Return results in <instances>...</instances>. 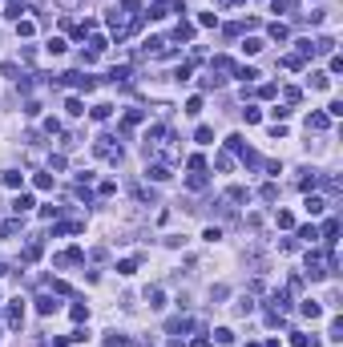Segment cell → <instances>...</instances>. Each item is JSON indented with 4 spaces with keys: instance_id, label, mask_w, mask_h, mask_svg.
Returning <instances> with one entry per match:
<instances>
[{
    "instance_id": "8fae6325",
    "label": "cell",
    "mask_w": 343,
    "mask_h": 347,
    "mask_svg": "<svg viewBox=\"0 0 343 347\" xmlns=\"http://www.w3.org/2000/svg\"><path fill=\"white\" fill-rule=\"evenodd\" d=\"M65 77H69V81H73L77 89H85V93H89L93 85H97V81H93V77H81V73H65Z\"/></svg>"
},
{
    "instance_id": "ac0fdd59",
    "label": "cell",
    "mask_w": 343,
    "mask_h": 347,
    "mask_svg": "<svg viewBox=\"0 0 343 347\" xmlns=\"http://www.w3.org/2000/svg\"><path fill=\"white\" fill-rule=\"evenodd\" d=\"M287 37H291V33H287V24H278V20H274V24H271V41H287Z\"/></svg>"
},
{
    "instance_id": "bcb514c9",
    "label": "cell",
    "mask_w": 343,
    "mask_h": 347,
    "mask_svg": "<svg viewBox=\"0 0 343 347\" xmlns=\"http://www.w3.org/2000/svg\"><path fill=\"white\" fill-rule=\"evenodd\" d=\"M73 319H77V323H85V319H89V307H81V303H77V307H73Z\"/></svg>"
},
{
    "instance_id": "d4e9b609",
    "label": "cell",
    "mask_w": 343,
    "mask_h": 347,
    "mask_svg": "<svg viewBox=\"0 0 343 347\" xmlns=\"http://www.w3.org/2000/svg\"><path fill=\"white\" fill-rule=\"evenodd\" d=\"M311 343H315L311 335H299V331H291V347H311Z\"/></svg>"
},
{
    "instance_id": "4316f807",
    "label": "cell",
    "mask_w": 343,
    "mask_h": 347,
    "mask_svg": "<svg viewBox=\"0 0 343 347\" xmlns=\"http://www.w3.org/2000/svg\"><path fill=\"white\" fill-rule=\"evenodd\" d=\"M234 311H238V315H251V311H255V303H251V299H246V295H242V299L234 303Z\"/></svg>"
},
{
    "instance_id": "7dc6e473",
    "label": "cell",
    "mask_w": 343,
    "mask_h": 347,
    "mask_svg": "<svg viewBox=\"0 0 343 347\" xmlns=\"http://www.w3.org/2000/svg\"><path fill=\"white\" fill-rule=\"evenodd\" d=\"M0 275H8V267H4V263H0Z\"/></svg>"
},
{
    "instance_id": "f6af8a7d",
    "label": "cell",
    "mask_w": 343,
    "mask_h": 347,
    "mask_svg": "<svg viewBox=\"0 0 343 347\" xmlns=\"http://www.w3.org/2000/svg\"><path fill=\"white\" fill-rule=\"evenodd\" d=\"M299 238H307V242H315V238H319V230H315V226H303V230H299Z\"/></svg>"
},
{
    "instance_id": "ba28073f",
    "label": "cell",
    "mask_w": 343,
    "mask_h": 347,
    "mask_svg": "<svg viewBox=\"0 0 343 347\" xmlns=\"http://www.w3.org/2000/svg\"><path fill=\"white\" fill-rule=\"evenodd\" d=\"M57 307H61V303H57L53 295H41V299H37V311H41V315H53Z\"/></svg>"
},
{
    "instance_id": "6da1fadb",
    "label": "cell",
    "mask_w": 343,
    "mask_h": 347,
    "mask_svg": "<svg viewBox=\"0 0 343 347\" xmlns=\"http://www.w3.org/2000/svg\"><path fill=\"white\" fill-rule=\"evenodd\" d=\"M97 157H109V162H121V145H113V138H97Z\"/></svg>"
},
{
    "instance_id": "3957f363",
    "label": "cell",
    "mask_w": 343,
    "mask_h": 347,
    "mask_svg": "<svg viewBox=\"0 0 343 347\" xmlns=\"http://www.w3.org/2000/svg\"><path fill=\"white\" fill-rule=\"evenodd\" d=\"M20 12H28L24 0H8V4H4V16H8V20H20Z\"/></svg>"
},
{
    "instance_id": "cb8c5ba5",
    "label": "cell",
    "mask_w": 343,
    "mask_h": 347,
    "mask_svg": "<svg viewBox=\"0 0 343 347\" xmlns=\"http://www.w3.org/2000/svg\"><path fill=\"white\" fill-rule=\"evenodd\" d=\"M311 49H315V53H331V49H335V41H331V37H319Z\"/></svg>"
},
{
    "instance_id": "d6986e66",
    "label": "cell",
    "mask_w": 343,
    "mask_h": 347,
    "mask_svg": "<svg viewBox=\"0 0 343 347\" xmlns=\"http://www.w3.org/2000/svg\"><path fill=\"white\" fill-rule=\"evenodd\" d=\"M109 113H113V105H93V121H109Z\"/></svg>"
},
{
    "instance_id": "9c48e42d",
    "label": "cell",
    "mask_w": 343,
    "mask_h": 347,
    "mask_svg": "<svg viewBox=\"0 0 343 347\" xmlns=\"http://www.w3.org/2000/svg\"><path fill=\"white\" fill-rule=\"evenodd\" d=\"M214 339H218V347H234V331H230V327H218Z\"/></svg>"
},
{
    "instance_id": "603a6c76",
    "label": "cell",
    "mask_w": 343,
    "mask_h": 347,
    "mask_svg": "<svg viewBox=\"0 0 343 347\" xmlns=\"http://www.w3.org/2000/svg\"><path fill=\"white\" fill-rule=\"evenodd\" d=\"M20 182H24V174H16V170H8V174H4V186H8V190H16Z\"/></svg>"
},
{
    "instance_id": "7402d4cb",
    "label": "cell",
    "mask_w": 343,
    "mask_h": 347,
    "mask_svg": "<svg viewBox=\"0 0 343 347\" xmlns=\"http://www.w3.org/2000/svg\"><path fill=\"white\" fill-rule=\"evenodd\" d=\"M134 271H137V259H121L117 263V275H134Z\"/></svg>"
},
{
    "instance_id": "e0dca14e",
    "label": "cell",
    "mask_w": 343,
    "mask_h": 347,
    "mask_svg": "<svg viewBox=\"0 0 343 347\" xmlns=\"http://www.w3.org/2000/svg\"><path fill=\"white\" fill-rule=\"evenodd\" d=\"M214 69L218 73H234V61L230 57H214Z\"/></svg>"
},
{
    "instance_id": "44dd1931",
    "label": "cell",
    "mask_w": 343,
    "mask_h": 347,
    "mask_svg": "<svg viewBox=\"0 0 343 347\" xmlns=\"http://www.w3.org/2000/svg\"><path fill=\"white\" fill-rule=\"evenodd\" d=\"M190 190H206V174H202V170L190 174Z\"/></svg>"
},
{
    "instance_id": "2e32d148",
    "label": "cell",
    "mask_w": 343,
    "mask_h": 347,
    "mask_svg": "<svg viewBox=\"0 0 343 347\" xmlns=\"http://www.w3.org/2000/svg\"><path fill=\"white\" fill-rule=\"evenodd\" d=\"M145 178H153V182H166V178H170V170H166V166H149V170H145Z\"/></svg>"
},
{
    "instance_id": "30bf717a",
    "label": "cell",
    "mask_w": 343,
    "mask_h": 347,
    "mask_svg": "<svg viewBox=\"0 0 343 347\" xmlns=\"http://www.w3.org/2000/svg\"><path fill=\"white\" fill-rule=\"evenodd\" d=\"M190 37H194V24H190V20H182V24L174 28V41H190Z\"/></svg>"
},
{
    "instance_id": "ab89813d",
    "label": "cell",
    "mask_w": 343,
    "mask_h": 347,
    "mask_svg": "<svg viewBox=\"0 0 343 347\" xmlns=\"http://www.w3.org/2000/svg\"><path fill=\"white\" fill-rule=\"evenodd\" d=\"M198 24H202V28H214V24H218V16H214V12H202V16H198Z\"/></svg>"
},
{
    "instance_id": "f1b7e54d",
    "label": "cell",
    "mask_w": 343,
    "mask_h": 347,
    "mask_svg": "<svg viewBox=\"0 0 343 347\" xmlns=\"http://www.w3.org/2000/svg\"><path fill=\"white\" fill-rule=\"evenodd\" d=\"M105 347H130V339H126V335H117V331H113V335L105 339Z\"/></svg>"
},
{
    "instance_id": "ffe728a7",
    "label": "cell",
    "mask_w": 343,
    "mask_h": 347,
    "mask_svg": "<svg viewBox=\"0 0 343 347\" xmlns=\"http://www.w3.org/2000/svg\"><path fill=\"white\" fill-rule=\"evenodd\" d=\"M33 186H37V190H53V174H37Z\"/></svg>"
},
{
    "instance_id": "1f68e13d",
    "label": "cell",
    "mask_w": 343,
    "mask_h": 347,
    "mask_svg": "<svg viewBox=\"0 0 343 347\" xmlns=\"http://www.w3.org/2000/svg\"><path fill=\"white\" fill-rule=\"evenodd\" d=\"M303 315H307V319H319V303L307 299V303H303Z\"/></svg>"
},
{
    "instance_id": "52a82bcc",
    "label": "cell",
    "mask_w": 343,
    "mask_h": 347,
    "mask_svg": "<svg viewBox=\"0 0 343 347\" xmlns=\"http://www.w3.org/2000/svg\"><path fill=\"white\" fill-rule=\"evenodd\" d=\"M307 130L323 134V130H327V113H311V117H307Z\"/></svg>"
},
{
    "instance_id": "74e56055",
    "label": "cell",
    "mask_w": 343,
    "mask_h": 347,
    "mask_svg": "<svg viewBox=\"0 0 343 347\" xmlns=\"http://www.w3.org/2000/svg\"><path fill=\"white\" fill-rule=\"evenodd\" d=\"M210 138H214L210 125H198V141H202V145H210Z\"/></svg>"
},
{
    "instance_id": "484cf974",
    "label": "cell",
    "mask_w": 343,
    "mask_h": 347,
    "mask_svg": "<svg viewBox=\"0 0 343 347\" xmlns=\"http://www.w3.org/2000/svg\"><path fill=\"white\" fill-rule=\"evenodd\" d=\"M145 299H149V307H166V303H162V291H158V287H149V291H145Z\"/></svg>"
},
{
    "instance_id": "277c9868",
    "label": "cell",
    "mask_w": 343,
    "mask_h": 347,
    "mask_svg": "<svg viewBox=\"0 0 343 347\" xmlns=\"http://www.w3.org/2000/svg\"><path fill=\"white\" fill-rule=\"evenodd\" d=\"M20 323H24V303L16 299V303L8 307V327H20Z\"/></svg>"
},
{
    "instance_id": "7bdbcfd3",
    "label": "cell",
    "mask_w": 343,
    "mask_h": 347,
    "mask_svg": "<svg viewBox=\"0 0 343 347\" xmlns=\"http://www.w3.org/2000/svg\"><path fill=\"white\" fill-rule=\"evenodd\" d=\"M234 73H238L242 81H255V77H259V69H251V65H246V69H234Z\"/></svg>"
},
{
    "instance_id": "4dcf8cb0",
    "label": "cell",
    "mask_w": 343,
    "mask_h": 347,
    "mask_svg": "<svg viewBox=\"0 0 343 347\" xmlns=\"http://www.w3.org/2000/svg\"><path fill=\"white\" fill-rule=\"evenodd\" d=\"M327 339H331V343H339V339H343V323H339V319L331 323V331H327Z\"/></svg>"
},
{
    "instance_id": "f546056e",
    "label": "cell",
    "mask_w": 343,
    "mask_h": 347,
    "mask_svg": "<svg viewBox=\"0 0 343 347\" xmlns=\"http://www.w3.org/2000/svg\"><path fill=\"white\" fill-rule=\"evenodd\" d=\"M33 28H37L33 20H16V33H20V37H33Z\"/></svg>"
},
{
    "instance_id": "d6a6232c",
    "label": "cell",
    "mask_w": 343,
    "mask_h": 347,
    "mask_svg": "<svg viewBox=\"0 0 343 347\" xmlns=\"http://www.w3.org/2000/svg\"><path fill=\"white\" fill-rule=\"evenodd\" d=\"M166 8H170V4H166V0H158V4H153V8H149V16H153V20H162V16H166Z\"/></svg>"
},
{
    "instance_id": "60d3db41",
    "label": "cell",
    "mask_w": 343,
    "mask_h": 347,
    "mask_svg": "<svg viewBox=\"0 0 343 347\" xmlns=\"http://www.w3.org/2000/svg\"><path fill=\"white\" fill-rule=\"evenodd\" d=\"M65 109H69V117H81V113H85V109H81V101H77V97H69V105H65Z\"/></svg>"
},
{
    "instance_id": "83f0119b",
    "label": "cell",
    "mask_w": 343,
    "mask_h": 347,
    "mask_svg": "<svg viewBox=\"0 0 343 347\" xmlns=\"http://www.w3.org/2000/svg\"><path fill=\"white\" fill-rule=\"evenodd\" d=\"M45 49H49V53H53V57H61V53H65V41H61V37H53V41H49V45H45Z\"/></svg>"
},
{
    "instance_id": "f35d334b",
    "label": "cell",
    "mask_w": 343,
    "mask_h": 347,
    "mask_svg": "<svg viewBox=\"0 0 343 347\" xmlns=\"http://www.w3.org/2000/svg\"><path fill=\"white\" fill-rule=\"evenodd\" d=\"M214 162H218V170H230V166H234V157H230V153H218Z\"/></svg>"
},
{
    "instance_id": "5bb4252c",
    "label": "cell",
    "mask_w": 343,
    "mask_h": 347,
    "mask_svg": "<svg viewBox=\"0 0 343 347\" xmlns=\"http://www.w3.org/2000/svg\"><path fill=\"white\" fill-rule=\"evenodd\" d=\"M274 222L283 226V230H291V226H295V214H291V210H278V214H274Z\"/></svg>"
},
{
    "instance_id": "4fadbf2b",
    "label": "cell",
    "mask_w": 343,
    "mask_h": 347,
    "mask_svg": "<svg viewBox=\"0 0 343 347\" xmlns=\"http://www.w3.org/2000/svg\"><path fill=\"white\" fill-rule=\"evenodd\" d=\"M307 275H311V278H323V275H327V271H323V263H319L315 255L307 259Z\"/></svg>"
},
{
    "instance_id": "8992f818",
    "label": "cell",
    "mask_w": 343,
    "mask_h": 347,
    "mask_svg": "<svg viewBox=\"0 0 343 347\" xmlns=\"http://www.w3.org/2000/svg\"><path fill=\"white\" fill-rule=\"evenodd\" d=\"M12 210L16 214H28V210H33V194H16L12 198Z\"/></svg>"
},
{
    "instance_id": "ee69618b",
    "label": "cell",
    "mask_w": 343,
    "mask_h": 347,
    "mask_svg": "<svg viewBox=\"0 0 343 347\" xmlns=\"http://www.w3.org/2000/svg\"><path fill=\"white\" fill-rule=\"evenodd\" d=\"M242 117H246V121H251V125H255V121H259V117H263V113H259V109H255V105H246V109H242Z\"/></svg>"
},
{
    "instance_id": "7a4b0ae2",
    "label": "cell",
    "mask_w": 343,
    "mask_h": 347,
    "mask_svg": "<svg viewBox=\"0 0 343 347\" xmlns=\"http://www.w3.org/2000/svg\"><path fill=\"white\" fill-rule=\"evenodd\" d=\"M85 255H81V250L77 246H69V250H61V255H57V267H77Z\"/></svg>"
},
{
    "instance_id": "7c38bea8",
    "label": "cell",
    "mask_w": 343,
    "mask_h": 347,
    "mask_svg": "<svg viewBox=\"0 0 343 347\" xmlns=\"http://www.w3.org/2000/svg\"><path fill=\"white\" fill-rule=\"evenodd\" d=\"M16 230H20V214L12 218V222H0V238H12Z\"/></svg>"
},
{
    "instance_id": "d590c367",
    "label": "cell",
    "mask_w": 343,
    "mask_h": 347,
    "mask_svg": "<svg viewBox=\"0 0 343 347\" xmlns=\"http://www.w3.org/2000/svg\"><path fill=\"white\" fill-rule=\"evenodd\" d=\"M263 198H267V202H274V198H278V186H274V182H267V186H263Z\"/></svg>"
},
{
    "instance_id": "836d02e7",
    "label": "cell",
    "mask_w": 343,
    "mask_h": 347,
    "mask_svg": "<svg viewBox=\"0 0 343 347\" xmlns=\"http://www.w3.org/2000/svg\"><path fill=\"white\" fill-rule=\"evenodd\" d=\"M283 65H287V69H303V57H299V53H291V57H283Z\"/></svg>"
},
{
    "instance_id": "e575fe53",
    "label": "cell",
    "mask_w": 343,
    "mask_h": 347,
    "mask_svg": "<svg viewBox=\"0 0 343 347\" xmlns=\"http://www.w3.org/2000/svg\"><path fill=\"white\" fill-rule=\"evenodd\" d=\"M126 77H130V69H126V65H117V69H109V81H126Z\"/></svg>"
},
{
    "instance_id": "8d00e7d4",
    "label": "cell",
    "mask_w": 343,
    "mask_h": 347,
    "mask_svg": "<svg viewBox=\"0 0 343 347\" xmlns=\"http://www.w3.org/2000/svg\"><path fill=\"white\" fill-rule=\"evenodd\" d=\"M242 49H246V53H251V57H255V53H263V41H259V37H251V41H246Z\"/></svg>"
},
{
    "instance_id": "b9f144b4",
    "label": "cell",
    "mask_w": 343,
    "mask_h": 347,
    "mask_svg": "<svg viewBox=\"0 0 343 347\" xmlns=\"http://www.w3.org/2000/svg\"><path fill=\"white\" fill-rule=\"evenodd\" d=\"M283 97H287V105H295V101H299V97H303V93H299V89H295V85H291V89H283Z\"/></svg>"
},
{
    "instance_id": "5b68a950",
    "label": "cell",
    "mask_w": 343,
    "mask_h": 347,
    "mask_svg": "<svg viewBox=\"0 0 343 347\" xmlns=\"http://www.w3.org/2000/svg\"><path fill=\"white\" fill-rule=\"evenodd\" d=\"M327 206H331V202H327V198H319V194H311V198H307V214H323Z\"/></svg>"
},
{
    "instance_id": "9a60e30c",
    "label": "cell",
    "mask_w": 343,
    "mask_h": 347,
    "mask_svg": "<svg viewBox=\"0 0 343 347\" xmlns=\"http://www.w3.org/2000/svg\"><path fill=\"white\" fill-rule=\"evenodd\" d=\"M41 250H45L41 242H28V246H24V263H37V259H41Z\"/></svg>"
}]
</instances>
